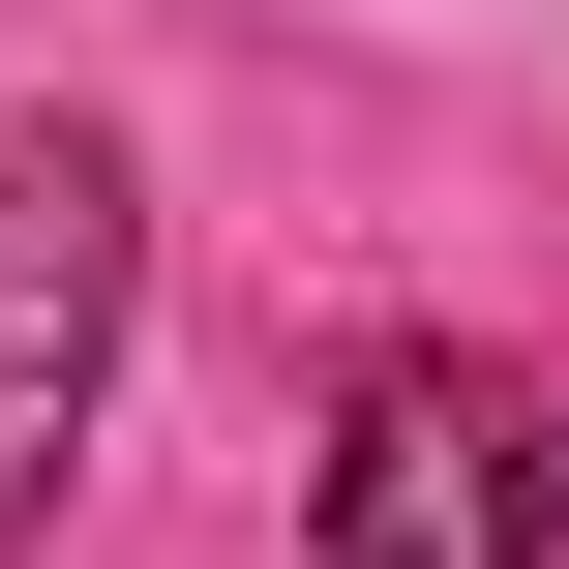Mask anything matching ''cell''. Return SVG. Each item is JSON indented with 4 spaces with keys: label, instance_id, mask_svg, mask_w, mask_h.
<instances>
[{
    "label": "cell",
    "instance_id": "6da1fadb",
    "mask_svg": "<svg viewBox=\"0 0 569 569\" xmlns=\"http://www.w3.org/2000/svg\"><path fill=\"white\" fill-rule=\"evenodd\" d=\"M300 540L330 569H540L569 540V420L510 360H360V420L300 450Z\"/></svg>",
    "mask_w": 569,
    "mask_h": 569
},
{
    "label": "cell",
    "instance_id": "7a4b0ae2",
    "mask_svg": "<svg viewBox=\"0 0 569 569\" xmlns=\"http://www.w3.org/2000/svg\"><path fill=\"white\" fill-rule=\"evenodd\" d=\"M120 300H150L120 120H0V540L60 510V450H90V390H120Z\"/></svg>",
    "mask_w": 569,
    "mask_h": 569
}]
</instances>
